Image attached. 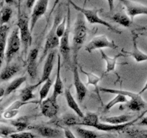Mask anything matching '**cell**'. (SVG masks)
<instances>
[{
	"label": "cell",
	"instance_id": "1",
	"mask_svg": "<svg viewBox=\"0 0 147 138\" xmlns=\"http://www.w3.org/2000/svg\"><path fill=\"white\" fill-rule=\"evenodd\" d=\"M87 26L85 17L80 12H78L75 23L73 37V59H78L79 50L81 49L87 37Z\"/></svg>",
	"mask_w": 147,
	"mask_h": 138
},
{
	"label": "cell",
	"instance_id": "2",
	"mask_svg": "<svg viewBox=\"0 0 147 138\" xmlns=\"http://www.w3.org/2000/svg\"><path fill=\"white\" fill-rule=\"evenodd\" d=\"M17 27L20 32V37L21 43L24 46V51L27 55V50L32 44V33L30 30V20L27 14L22 10L20 6L18 7V20Z\"/></svg>",
	"mask_w": 147,
	"mask_h": 138
},
{
	"label": "cell",
	"instance_id": "3",
	"mask_svg": "<svg viewBox=\"0 0 147 138\" xmlns=\"http://www.w3.org/2000/svg\"><path fill=\"white\" fill-rule=\"evenodd\" d=\"M68 4H71L75 9L78 11V12H80L83 16H84L85 19L88 21V22L90 24H101V25L104 26V27H107L110 31L116 33V34H120L121 32L119 31L116 27L112 25L111 24L109 23L108 22L105 21L103 19L100 18L98 16V12L100 10L98 9H85L83 7H79L78 5L73 2V1H69Z\"/></svg>",
	"mask_w": 147,
	"mask_h": 138
},
{
	"label": "cell",
	"instance_id": "4",
	"mask_svg": "<svg viewBox=\"0 0 147 138\" xmlns=\"http://www.w3.org/2000/svg\"><path fill=\"white\" fill-rule=\"evenodd\" d=\"M67 24L66 30L63 37L60 39V55L63 58V63L67 65L69 68H72V62L70 58V6L67 7Z\"/></svg>",
	"mask_w": 147,
	"mask_h": 138
},
{
	"label": "cell",
	"instance_id": "5",
	"mask_svg": "<svg viewBox=\"0 0 147 138\" xmlns=\"http://www.w3.org/2000/svg\"><path fill=\"white\" fill-rule=\"evenodd\" d=\"M60 18H61L60 13L57 12L55 17L53 27H52L51 30H50L49 33L47 34V37H46L45 44L42 54L41 57H40V63L42 61L43 59L47 55V54L50 51H52L53 49L58 47L59 45H60V39L56 35V27H57V24L60 22Z\"/></svg>",
	"mask_w": 147,
	"mask_h": 138
},
{
	"label": "cell",
	"instance_id": "6",
	"mask_svg": "<svg viewBox=\"0 0 147 138\" xmlns=\"http://www.w3.org/2000/svg\"><path fill=\"white\" fill-rule=\"evenodd\" d=\"M21 46V40L20 37V32L18 27H16L11 32L7 42V47L5 50V55L7 65L11 63L14 55L20 50Z\"/></svg>",
	"mask_w": 147,
	"mask_h": 138
},
{
	"label": "cell",
	"instance_id": "7",
	"mask_svg": "<svg viewBox=\"0 0 147 138\" xmlns=\"http://www.w3.org/2000/svg\"><path fill=\"white\" fill-rule=\"evenodd\" d=\"M103 48L116 49L118 48V46L114 43V41L109 40L105 34H102V35L97 36L92 39L86 46L85 50L88 53H90L95 50H97V49L101 50Z\"/></svg>",
	"mask_w": 147,
	"mask_h": 138
},
{
	"label": "cell",
	"instance_id": "8",
	"mask_svg": "<svg viewBox=\"0 0 147 138\" xmlns=\"http://www.w3.org/2000/svg\"><path fill=\"white\" fill-rule=\"evenodd\" d=\"M71 68L73 69V84H74L75 89H76L78 100L80 102H82L87 93V88L81 80L80 75H79L78 59H73Z\"/></svg>",
	"mask_w": 147,
	"mask_h": 138
},
{
	"label": "cell",
	"instance_id": "9",
	"mask_svg": "<svg viewBox=\"0 0 147 138\" xmlns=\"http://www.w3.org/2000/svg\"><path fill=\"white\" fill-rule=\"evenodd\" d=\"M48 3L49 1L47 0H39L35 1L30 20V30L31 33H32L37 21L40 20L42 16L45 14Z\"/></svg>",
	"mask_w": 147,
	"mask_h": 138
},
{
	"label": "cell",
	"instance_id": "10",
	"mask_svg": "<svg viewBox=\"0 0 147 138\" xmlns=\"http://www.w3.org/2000/svg\"><path fill=\"white\" fill-rule=\"evenodd\" d=\"M121 2L126 7L127 15L133 21L134 18L138 15H147V6L131 1L123 0Z\"/></svg>",
	"mask_w": 147,
	"mask_h": 138
},
{
	"label": "cell",
	"instance_id": "11",
	"mask_svg": "<svg viewBox=\"0 0 147 138\" xmlns=\"http://www.w3.org/2000/svg\"><path fill=\"white\" fill-rule=\"evenodd\" d=\"M40 108L42 115L49 119L55 117L59 110V106L57 99H53L52 96L47 98L40 103Z\"/></svg>",
	"mask_w": 147,
	"mask_h": 138
},
{
	"label": "cell",
	"instance_id": "12",
	"mask_svg": "<svg viewBox=\"0 0 147 138\" xmlns=\"http://www.w3.org/2000/svg\"><path fill=\"white\" fill-rule=\"evenodd\" d=\"M39 50L37 47L32 49L27 56V70L29 76L34 79L37 76V57Z\"/></svg>",
	"mask_w": 147,
	"mask_h": 138
},
{
	"label": "cell",
	"instance_id": "13",
	"mask_svg": "<svg viewBox=\"0 0 147 138\" xmlns=\"http://www.w3.org/2000/svg\"><path fill=\"white\" fill-rule=\"evenodd\" d=\"M64 86L61 78V55L60 54L57 55V72H56V78L55 80V83L53 85V92L52 94V97L55 99H57L60 95L64 92Z\"/></svg>",
	"mask_w": 147,
	"mask_h": 138
},
{
	"label": "cell",
	"instance_id": "14",
	"mask_svg": "<svg viewBox=\"0 0 147 138\" xmlns=\"http://www.w3.org/2000/svg\"><path fill=\"white\" fill-rule=\"evenodd\" d=\"M55 56V51H50L47 54V57H46L44 67H43L41 78H40V81L38 82L40 85L42 84L49 78H50V74H51L52 71H53V66H54Z\"/></svg>",
	"mask_w": 147,
	"mask_h": 138
},
{
	"label": "cell",
	"instance_id": "15",
	"mask_svg": "<svg viewBox=\"0 0 147 138\" xmlns=\"http://www.w3.org/2000/svg\"><path fill=\"white\" fill-rule=\"evenodd\" d=\"M34 129L40 136L45 138H60L61 137L63 132L58 129L48 126H34L30 127Z\"/></svg>",
	"mask_w": 147,
	"mask_h": 138
},
{
	"label": "cell",
	"instance_id": "16",
	"mask_svg": "<svg viewBox=\"0 0 147 138\" xmlns=\"http://www.w3.org/2000/svg\"><path fill=\"white\" fill-rule=\"evenodd\" d=\"M133 48L132 50L130 52L128 51H123L122 50V53L123 54H128L129 55L131 56L134 58V60H136L137 63H140V62H144V61H147V55L144 53L143 52L141 51L139 49L137 45V42H136V39H137L138 35L137 34L134 33L133 32Z\"/></svg>",
	"mask_w": 147,
	"mask_h": 138
},
{
	"label": "cell",
	"instance_id": "17",
	"mask_svg": "<svg viewBox=\"0 0 147 138\" xmlns=\"http://www.w3.org/2000/svg\"><path fill=\"white\" fill-rule=\"evenodd\" d=\"M64 93L67 106L76 113V114L77 115L78 117H80V119H83V118L84 117L85 114L84 113L82 112L80 106L78 104L77 101H76V99L73 97V94L71 93V91H70V87L66 88L64 91Z\"/></svg>",
	"mask_w": 147,
	"mask_h": 138
},
{
	"label": "cell",
	"instance_id": "18",
	"mask_svg": "<svg viewBox=\"0 0 147 138\" xmlns=\"http://www.w3.org/2000/svg\"><path fill=\"white\" fill-rule=\"evenodd\" d=\"M100 55H101L102 59H103L106 63V71H105V74H107V73H110V72L111 71H113V70H115L116 63H117V60L119 57H125V56H126V55L123 54V53H119V54H117L116 55H115L114 57H109V56L102 50H100Z\"/></svg>",
	"mask_w": 147,
	"mask_h": 138
},
{
	"label": "cell",
	"instance_id": "19",
	"mask_svg": "<svg viewBox=\"0 0 147 138\" xmlns=\"http://www.w3.org/2000/svg\"><path fill=\"white\" fill-rule=\"evenodd\" d=\"M9 30V27L7 24L0 26V67H1V63L4 58V55H5L7 34H8Z\"/></svg>",
	"mask_w": 147,
	"mask_h": 138
},
{
	"label": "cell",
	"instance_id": "20",
	"mask_svg": "<svg viewBox=\"0 0 147 138\" xmlns=\"http://www.w3.org/2000/svg\"><path fill=\"white\" fill-rule=\"evenodd\" d=\"M100 120L102 122L112 125H119L127 123L132 120V116L129 115H119V116H101Z\"/></svg>",
	"mask_w": 147,
	"mask_h": 138
},
{
	"label": "cell",
	"instance_id": "21",
	"mask_svg": "<svg viewBox=\"0 0 147 138\" xmlns=\"http://www.w3.org/2000/svg\"><path fill=\"white\" fill-rule=\"evenodd\" d=\"M20 70V67L17 64H8L1 70L0 73V80H8Z\"/></svg>",
	"mask_w": 147,
	"mask_h": 138
},
{
	"label": "cell",
	"instance_id": "22",
	"mask_svg": "<svg viewBox=\"0 0 147 138\" xmlns=\"http://www.w3.org/2000/svg\"><path fill=\"white\" fill-rule=\"evenodd\" d=\"M111 19L114 22L118 23L123 27H129L131 25L132 20L127 15V14H126L123 11L117 12L112 16Z\"/></svg>",
	"mask_w": 147,
	"mask_h": 138
},
{
	"label": "cell",
	"instance_id": "23",
	"mask_svg": "<svg viewBox=\"0 0 147 138\" xmlns=\"http://www.w3.org/2000/svg\"><path fill=\"white\" fill-rule=\"evenodd\" d=\"M99 122H100V119L97 114L88 112L83 119H80L78 126H88L95 127Z\"/></svg>",
	"mask_w": 147,
	"mask_h": 138
},
{
	"label": "cell",
	"instance_id": "24",
	"mask_svg": "<svg viewBox=\"0 0 147 138\" xmlns=\"http://www.w3.org/2000/svg\"><path fill=\"white\" fill-rule=\"evenodd\" d=\"M40 86L38 83L32 85H27L25 88L22 90L21 93H20V98L21 101L23 102H28L30 101V100L34 98V94L33 91L36 88Z\"/></svg>",
	"mask_w": 147,
	"mask_h": 138
},
{
	"label": "cell",
	"instance_id": "25",
	"mask_svg": "<svg viewBox=\"0 0 147 138\" xmlns=\"http://www.w3.org/2000/svg\"><path fill=\"white\" fill-rule=\"evenodd\" d=\"M146 105V102L144 101L142 97H140L137 99H131L126 104V107L133 112H139L145 108Z\"/></svg>",
	"mask_w": 147,
	"mask_h": 138
},
{
	"label": "cell",
	"instance_id": "26",
	"mask_svg": "<svg viewBox=\"0 0 147 138\" xmlns=\"http://www.w3.org/2000/svg\"><path fill=\"white\" fill-rule=\"evenodd\" d=\"M26 80H27V77L25 76H20V77H18L14 79V80H13L8 85L7 89H5V93H4V95L7 96V95H9L11 93H12L13 91L17 90L21 85H22Z\"/></svg>",
	"mask_w": 147,
	"mask_h": 138
},
{
	"label": "cell",
	"instance_id": "27",
	"mask_svg": "<svg viewBox=\"0 0 147 138\" xmlns=\"http://www.w3.org/2000/svg\"><path fill=\"white\" fill-rule=\"evenodd\" d=\"M127 102L128 99L126 98V96L121 94H116V96L113 99H111L109 103H106L104 107V112H109L113 106H116L118 103H127Z\"/></svg>",
	"mask_w": 147,
	"mask_h": 138
},
{
	"label": "cell",
	"instance_id": "28",
	"mask_svg": "<svg viewBox=\"0 0 147 138\" xmlns=\"http://www.w3.org/2000/svg\"><path fill=\"white\" fill-rule=\"evenodd\" d=\"M53 79L49 78L46 81H45L43 83L42 86L41 87L40 90V100L38 101L39 103H41L42 101H44L45 99H47V95H48L49 91H50V89L53 86Z\"/></svg>",
	"mask_w": 147,
	"mask_h": 138
},
{
	"label": "cell",
	"instance_id": "29",
	"mask_svg": "<svg viewBox=\"0 0 147 138\" xmlns=\"http://www.w3.org/2000/svg\"><path fill=\"white\" fill-rule=\"evenodd\" d=\"M11 124L15 128V130L18 132H24V130L29 126V122L27 117H23L17 119L16 120H13L11 122Z\"/></svg>",
	"mask_w": 147,
	"mask_h": 138
},
{
	"label": "cell",
	"instance_id": "30",
	"mask_svg": "<svg viewBox=\"0 0 147 138\" xmlns=\"http://www.w3.org/2000/svg\"><path fill=\"white\" fill-rule=\"evenodd\" d=\"M12 15V9L9 6L4 7L0 11V25H5L11 19Z\"/></svg>",
	"mask_w": 147,
	"mask_h": 138
},
{
	"label": "cell",
	"instance_id": "31",
	"mask_svg": "<svg viewBox=\"0 0 147 138\" xmlns=\"http://www.w3.org/2000/svg\"><path fill=\"white\" fill-rule=\"evenodd\" d=\"M80 70L83 73L87 76L88 78V85H93L95 87V89L98 91V83L100 80V77L98 76L97 75L94 74L90 72H87L83 70L82 67H80Z\"/></svg>",
	"mask_w": 147,
	"mask_h": 138
},
{
	"label": "cell",
	"instance_id": "32",
	"mask_svg": "<svg viewBox=\"0 0 147 138\" xmlns=\"http://www.w3.org/2000/svg\"><path fill=\"white\" fill-rule=\"evenodd\" d=\"M80 118L72 114H67L64 115L62 119V122L66 126H78Z\"/></svg>",
	"mask_w": 147,
	"mask_h": 138
},
{
	"label": "cell",
	"instance_id": "33",
	"mask_svg": "<svg viewBox=\"0 0 147 138\" xmlns=\"http://www.w3.org/2000/svg\"><path fill=\"white\" fill-rule=\"evenodd\" d=\"M126 132L129 138H147V130L130 128L126 129Z\"/></svg>",
	"mask_w": 147,
	"mask_h": 138
},
{
	"label": "cell",
	"instance_id": "34",
	"mask_svg": "<svg viewBox=\"0 0 147 138\" xmlns=\"http://www.w3.org/2000/svg\"><path fill=\"white\" fill-rule=\"evenodd\" d=\"M76 131L80 138H97L98 137V135L94 131L80 126L76 128Z\"/></svg>",
	"mask_w": 147,
	"mask_h": 138
},
{
	"label": "cell",
	"instance_id": "35",
	"mask_svg": "<svg viewBox=\"0 0 147 138\" xmlns=\"http://www.w3.org/2000/svg\"><path fill=\"white\" fill-rule=\"evenodd\" d=\"M66 24H67V17H66V16H65L63 20L60 21V22L57 24V27H56V35L57 36L59 39L63 37L65 32Z\"/></svg>",
	"mask_w": 147,
	"mask_h": 138
},
{
	"label": "cell",
	"instance_id": "36",
	"mask_svg": "<svg viewBox=\"0 0 147 138\" xmlns=\"http://www.w3.org/2000/svg\"><path fill=\"white\" fill-rule=\"evenodd\" d=\"M39 103V101H30L28 102H23L21 100L20 101H16L13 102L7 109H9V110H19L21 107H22L23 106H25V105L29 104V103Z\"/></svg>",
	"mask_w": 147,
	"mask_h": 138
},
{
	"label": "cell",
	"instance_id": "37",
	"mask_svg": "<svg viewBox=\"0 0 147 138\" xmlns=\"http://www.w3.org/2000/svg\"><path fill=\"white\" fill-rule=\"evenodd\" d=\"M10 138H38L30 132H15L9 135Z\"/></svg>",
	"mask_w": 147,
	"mask_h": 138
},
{
	"label": "cell",
	"instance_id": "38",
	"mask_svg": "<svg viewBox=\"0 0 147 138\" xmlns=\"http://www.w3.org/2000/svg\"><path fill=\"white\" fill-rule=\"evenodd\" d=\"M19 113V110H9V109H6L5 112L3 113V117L7 119H12L15 117Z\"/></svg>",
	"mask_w": 147,
	"mask_h": 138
},
{
	"label": "cell",
	"instance_id": "39",
	"mask_svg": "<svg viewBox=\"0 0 147 138\" xmlns=\"http://www.w3.org/2000/svg\"><path fill=\"white\" fill-rule=\"evenodd\" d=\"M63 132H64V135L65 138H76V136L73 135V133L69 128H65Z\"/></svg>",
	"mask_w": 147,
	"mask_h": 138
},
{
	"label": "cell",
	"instance_id": "40",
	"mask_svg": "<svg viewBox=\"0 0 147 138\" xmlns=\"http://www.w3.org/2000/svg\"><path fill=\"white\" fill-rule=\"evenodd\" d=\"M140 126H147V116L144 117L142 120L140 121V122H139L138 124Z\"/></svg>",
	"mask_w": 147,
	"mask_h": 138
},
{
	"label": "cell",
	"instance_id": "41",
	"mask_svg": "<svg viewBox=\"0 0 147 138\" xmlns=\"http://www.w3.org/2000/svg\"><path fill=\"white\" fill-rule=\"evenodd\" d=\"M34 4H35V1H34V0H30V1H27V2H26V4H27V7H28L29 9H31L32 7L33 8V7H34Z\"/></svg>",
	"mask_w": 147,
	"mask_h": 138
},
{
	"label": "cell",
	"instance_id": "42",
	"mask_svg": "<svg viewBox=\"0 0 147 138\" xmlns=\"http://www.w3.org/2000/svg\"><path fill=\"white\" fill-rule=\"evenodd\" d=\"M146 91H147V81H146V83H145V85H144V87H143V89H142V90H141L140 91H139L138 93H139V95H142V93H144V92Z\"/></svg>",
	"mask_w": 147,
	"mask_h": 138
},
{
	"label": "cell",
	"instance_id": "43",
	"mask_svg": "<svg viewBox=\"0 0 147 138\" xmlns=\"http://www.w3.org/2000/svg\"><path fill=\"white\" fill-rule=\"evenodd\" d=\"M4 93H5V90H4V88L0 86V98L2 97L4 95Z\"/></svg>",
	"mask_w": 147,
	"mask_h": 138
},
{
	"label": "cell",
	"instance_id": "44",
	"mask_svg": "<svg viewBox=\"0 0 147 138\" xmlns=\"http://www.w3.org/2000/svg\"><path fill=\"white\" fill-rule=\"evenodd\" d=\"M108 3L110 4V6H109V7H110V10L113 9V1H108Z\"/></svg>",
	"mask_w": 147,
	"mask_h": 138
},
{
	"label": "cell",
	"instance_id": "45",
	"mask_svg": "<svg viewBox=\"0 0 147 138\" xmlns=\"http://www.w3.org/2000/svg\"><path fill=\"white\" fill-rule=\"evenodd\" d=\"M146 113H147V109H146V110H145V111H144V112H143V113H142V114H141V115H140V116H139V117H138V118H137V119H141V118H142V116H144V114H146Z\"/></svg>",
	"mask_w": 147,
	"mask_h": 138
}]
</instances>
